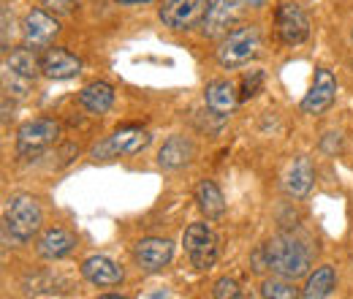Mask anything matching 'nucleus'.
<instances>
[{
  "mask_svg": "<svg viewBox=\"0 0 353 299\" xmlns=\"http://www.w3.org/2000/svg\"><path fill=\"white\" fill-rule=\"evenodd\" d=\"M269 269L280 278L296 280L302 275H307L310 264H312V251L305 245L299 237L294 234H277L264 245Z\"/></svg>",
  "mask_w": 353,
  "mask_h": 299,
  "instance_id": "f257e3e1",
  "label": "nucleus"
},
{
  "mask_svg": "<svg viewBox=\"0 0 353 299\" xmlns=\"http://www.w3.org/2000/svg\"><path fill=\"white\" fill-rule=\"evenodd\" d=\"M44 223L41 204L28 196V193H14L6 202V213H3V231L6 237H11L14 242H28Z\"/></svg>",
  "mask_w": 353,
  "mask_h": 299,
  "instance_id": "f03ea898",
  "label": "nucleus"
},
{
  "mask_svg": "<svg viewBox=\"0 0 353 299\" xmlns=\"http://www.w3.org/2000/svg\"><path fill=\"white\" fill-rule=\"evenodd\" d=\"M261 52V33L253 25L236 28L231 33H225L221 49H218V63L223 68H239L245 63H250L256 55Z\"/></svg>",
  "mask_w": 353,
  "mask_h": 299,
  "instance_id": "7ed1b4c3",
  "label": "nucleus"
},
{
  "mask_svg": "<svg viewBox=\"0 0 353 299\" xmlns=\"http://www.w3.org/2000/svg\"><path fill=\"white\" fill-rule=\"evenodd\" d=\"M60 136V126L49 117H36L17 131V153L19 158H39L49 144H54Z\"/></svg>",
  "mask_w": 353,
  "mask_h": 299,
  "instance_id": "20e7f679",
  "label": "nucleus"
},
{
  "mask_svg": "<svg viewBox=\"0 0 353 299\" xmlns=\"http://www.w3.org/2000/svg\"><path fill=\"white\" fill-rule=\"evenodd\" d=\"M212 0H163L158 17L172 30H190L193 25L204 22Z\"/></svg>",
  "mask_w": 353,
  "mask_h": 299,
  "instance_id": "39448f33",
  "label": "nucleus"
},
{
  "mask_svg": "<svg viewBox=\"0 0 353 299\" xmlns=\"http://www.w3.org/2000/svg\"><path fill=\"white\" fill-rule=\"evenodd\" d=\"M150 133L141 128H117L106 142L92 147V158H117V155H136L150 144Z\"/></svg>",
  "mask_w": 353,
  "mask_h": 299,
  "instance_id": "423d86ee",
  "label": "nucleus"
},
{
  "mask_svg": "<svg viewBox=\"0 0 353 299\" xmlns=\"http://www.w3.org/2000/svg\"><path fill=\"white\" fill-rule=\"evenodd\" d=\"M274 22H277V36H280V41L283 44L296 46V44L307 41L310 22H307V14H305L299 6H294V3H283V6L277 8Z\"/></svg>",
  "mask_w": 353,
  "mask_h": 299,
  "instance_id": "0eeeda50",
  "label": "nucleus"
},
{
  "mask_svg": "<svg viewBox=\"0 0 353 299\" xmlns=\"http://www.w3.org/2000/svg\"><path fill=\"white\" fill-rule=\"evenodd\" d=\"M334 98H337V79L332 77V71L318 68L315 71V82H312L307 95L302 98L299 109L305 115H321L334 104Z\"/></svg>",
  "mask_w": 353,
  "mask_h": 299,
  "instance_id": "6e6552de",
  "label": "nucleus"
},
{
  "mask_svg": "<svg viewBox=\"0 0 353 299\" xmlns=\"http://www.w3.org/2000/svg\"><path fill=\"white\" fill-rule=\"evenodd\" d=\"M172 256H174V245L169 240H161V237L139 240L133 248V258L144 272H161L172 261Z\"/></svg>",
  "mask_w": 353,
  "mask_h": 299,
  "instance_id": "1a4fd4ad",
  "label": "nucleus"
},
{
  "mask_svg": "<svg viewBox=\"0 0 353 299\" xmlns=\"http://www.w3.org/2000/svg\"><path fill=\"white\" fill-rule=\"evenodd\" d=\"M242 0H212L207 17H204V36L215 39L223 33H231V28L239 22Z\"/></svg>",
  "mask_w": 353,
  "mask_h": 299,
  "instance_id": "9d476101",
  "label": "nucleus"
},
{
  "mask_svg": "<svg viewBox=\"0 0 353 299\" xmlns=\"http://www.w3.org/2000/svg\"><path fill=\"white\" fill-rule=\"evenodd\" d=\"M82 278L92 286H98V289H112V286H120L125 280V272L112 258L90 256L82 261Z\"/></svg>",
  "mask_w": 353,
  "mask_h": 299,
  "instance_id": "9b49d317",
  "label": "nucleus"
},
{
  "mask_svg": "<svg viewBox=\"0 0 353 299\" xmlns=\"http://www.w3.org/2000/svg\"><path fill=\"white\" fill-rule=\"evenodd\" d=\"M41 74L49 79H74L77 74H82V60L68 49L52 46L41 55Z\"/></svg>",
  "mask_w": 353,
  "mask_h": 299,
  "instance_id": "f8f14e48",
  "label": "nucleus"
},
{
  "mask_svg": "<svg viewBox=\"0 0 353 299\" xmlns=\"http://www.w3.org/2000/svg\"><path fill=\"white\" fill-rule=\"evenodd\" d=\"M60 25L54 17H49L46 11L36 8L25 17V25H22V36H25V46H33V49H41L46 44L57 36Z\"/></svg>",
  "mask_w": 353,
  "mask_h": 299,
  "instance_id": "ddd939ff",
  "label": "nucleus"
},
{
  "mask_svg": "<svg viewBox=\"0 0 353 299\" xmlns=\"http://www.w3.org/2000/svg\"><path fill=\"white\" fill-rule=\"evenodd\" d=\"M77 248V237L65 229H46L44 234L39 237V256L46 258V261H60V258L71 256Z\"/></svg>",
  "mask_w": 353,
  "mask_h": 299,
  "instance_id": "4468645a",
  "label": "nucleus"
},
{
  "mask_svg": "<svg viewBox=\"0 0 353 299\" xmlns=\"http://www.w3.org/2000/svg\"><path fill=\"white\" fill-rule=\"evenodd\" d=\"M193 153H196V147H193L190 139H185V136H169L163 142V147L158 150V166L166 171L182 169V166L190 164Z\"/></svg>",
  "mask_w": 353,
  "mask_h": 299,
  "instance_id": "2eb2a0df",
  "label": "nucleus"
},
{
  "mask_svg": "<svg viewBox=\"0 0 353 299\" xmlns=\"http://www.w3.org/2000/svg\"><path fill=\"white\" fill-rule=\"evenodd\" d=\"M204 104H207V109H210L212 115L228 117V115L236 109L239 95H236V90L231 87V82H210L207 90H204Z\"/></svg>",
  "mask_w": 353,
  "mask_h": 299,
  "instance_id": "dca6fc26",
  "label": "nucleus"
},
{
  "mask_svg": "<svg viewBox=\"0 0 353 299\" xmlns=\"http://www.w3.org/2000/svg\"><path fill=\"white\" fill-rule=\"evenodd\" d=\"M312 182H315V171H312V164H310V158H296L294 164H291V169L285 174V191L294 196V199H305L310 193V188H312Z\"/></svg>",
  "mask_w": 353,
  "mask_h": 299,
  "instance_id": "f3484780",
  "label": "nucleus"
},
{
  "mask_svg": "<svg viewBox=\"0 0 353 299\" xmlns=\"http://www.w3.org/2000/svg\"><path fill=\"white\" fill-rule=\"evenodd\" d=\"M196 204L204 213L207 220H218L225 213V199H223L221 188L212 180H201L196 185Z\"/></svg>",
  "mask_w": 353,
  "mask_h": 299,
  "instance_id": "a211bd4d",
  "label": "nucleus"
},
{
  "mask_svg": "<svg viewBox=\"0 0 353 299\" xmlns=\"http://www.w3.org/2000/svg\"><path fill=\"white\" fill-rule=\"evenodd\" d=\"M79 104H82V109H88L90 115H103L114 104V90L106 82H90L79 93Z\"/></svg>",
  "mask_w": 353,
  "mask_h": 299,
  "instance_id": "6ab92c4d",
  "label": "nucleus"
},
{
  "mask_svg": "<svg viewBox=\"0 0 353 299\" xmlns=\"http://www.w3.org/2000/svg\"><path fill=\"white\" fill-rule=\"evenodd\" d=\"M6 68H11L14 74L19 77H28V79H36L41 74V57H36L33 46H25V49H14L6 60Z\"/></svg>",
  "mask_w": 353,
  "mask_h": 299,
  "instance_id": "aec40b11",
  "label": "nucleus"
},
{
  "mask_svg": "<svg viewBox=\"0 0 353 299\" xmlns=\"http://www.w3.org/2000/svg\"><path fill=\"white\" fill-rule=\"evenodd\" d=\"M337 286V275H334V267H318L312 275L307 278V286L302 291V297L307 299H321V297H329Z\"/></svg>",
  "mask_w": 353,
  "mask_h": 299,
  "instance_id": "412c9836",
  "label": "nucleus"
},
{
  "mask_svg": "<svg viewBox=\"0 0 353 299\" xmlns=\"http://www.w3.org/2000/svg\"><path fill=\"white\" fill-rule=\"evenodd\" d=\"M188 256H190V264H193L196 269H210V267H215V261L221 256V242H218L215 231H212L207 240H201L193 251H188Z\"/></svg>",
  "mask_w": 353,
  "mask_h": 299,
  "instance_id": "4be33fe9",
  "label": "nucleus"
},
{
  "mask_svg": "<svg viewBox=\"0 0 353 299\" xmlns=\"http://www.w3.org/2000/svg\"><path fill=\"white\" fill-rule=\"evenodd\" d=\"M261 297L266 299H296L299 297V291L288 283V278H274V280H266L264 286H261Z\"/></svg>",
  "mask_w": 353,
  "mask_h": 299,
  "instance_id": "5701e85b",
  "label": "nucleus"
},
{
  "mask_svg": "<svg viewBox=\"0 0 353 299\" xmlns=\"http://www.w3.org/2000/svg\"><path fill=\"white\" fill-rule=\"evenodd\" d=\"M30 85H33V79L19 77L11 68H3V87H6V93H11V95H28Z\"/></svg>",
  "mask_w": 353,
  "mask_h": 299,
  "instance_id": "b1692460",
  "label": "nucleus"
},
{
  "mask_svg": "<svg viewBox=\"0 0 353 299\" xmlns=\"http://www.w3.org/2000/svg\"><path fill=\"white\" fill-rule=\"evenodd\" d=\"M264 85V71H250L242 77V87H239V101H250L253 95H259V90Z\"/></svg>",
  "mask_w": 353,
  "mask_h": 299,
  "instance_id": "393cba45",
  "label": "nucleus"
},
{
  "mask_svg": "<svg viewBox=\"0 0 353 299\" xmlns=\"http://www.w3.org/2000/svg\"><path fill=\"white\" fill-rule=\"evenodd\" d=\"M212 297L215 299H239L242 297L239 283H236L234 278H221V280L215 283V289H212Z\"/></svg>",
  "mask_w": 353,
  "mask_h": 299,
  "instance_id": "a878e982",
  "label": "nucleus"
},
{
  "mask_svg": "<svg viewBox=\"0 0 353 299\" xmlns=\"http://www.w3.org/2000/svg\"><path fill=\"white\" fill-rule=\"evenodd\" d=\"M41 3H44L46 8H52V11H63V14H65V11H71L79 0H41Z\"/></svg>",
  "mask_w": 353,
  "mask_h": 299,
  "instance_id": "bb28decb",
  "label": "nucleus"
},
{
  "mask_svg": "<svg viewBox=\"0 0 353 299\" xmlns=\"http://www.w3.org/2000/svg\"><path fill=\"white\" fill-rule=\"evenodd\" d=\"M8 33H11V22H8V8H3V46L8 49Z\"/></svg>",
  "mask_w": 353,
  "mask_h": 299,
  "instance_id": "cd10ccee",
  "label": "nucleus"
},
{
  "mask_svg": "<svg viewBox=\"0 0 353 299\" xmlns=\"http://www.w3.org/2000/svg\"><path fill=\"white\" fill-rule=\"evenodd\" d=\"M120 6H136V3H150V0H117Z\"/></svg>",
  "mask_w": 353,
  "mask_h": 299,
  "instance_id": "c85d7f7f",
  "label": "nucleus"
},
{
  "mask_svg": "<svg viewBox=\"0 0 353 299\" xmlns=\"http://www.w3.org/2000/svg\"><path fill=\"white\" fill-rule=\"evenodd\" d=\"M245 3H250V6H264V0H245Z\"/></svg>",
  "mask_w": 353,
  "mask_h": 299,
  "instance_id": "c756f323",
  "label": "nucleus"
},
{
  "mask_svg": "<svg viewBox=\"0 0 353 299\" xmlns=\"http://www.w3.org/2000/svg\"><path fill=\"white\" fill-rule=\"evenodd\" d=\"M351 39H353V30H351Z\"/></svg>",
  "mask_w": 353,
  "mask_h": 299,
  "instance_id": "7c9ffc66",
  "label": "nucleus"
}]
</instances>
